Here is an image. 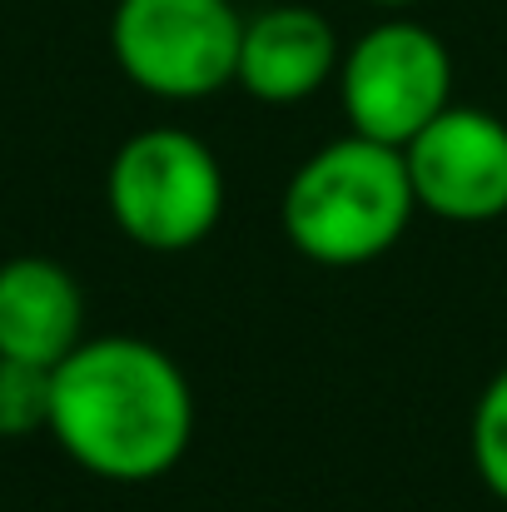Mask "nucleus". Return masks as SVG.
<instances>
[{"label": "nucleus", "mask_w": 507, "mask_h": 512, "mask_svg": "<svg viewBox=\"0 0 507 512\" xmlns=\"http://www.w3.org/2000/svg\"><path fill=\"white\" fill-rule=\"evenodd\" d=\"M75 468L140 488L179 468L194 443V388L160 343L135 334L80 339L50 368V428Z\"/></svg>", "instance_id": "f257e3e1"}, {"label": "nucleus", "mask_w": 507, "mask_h": 512, "mask_svg": "<svg viewBox=\"0 0 507 512\" xmlns=\"http://www.w3.org/2000/svg\"><path fill=\"white\" fill-rule=\"evenodd\" d=\"M418 199L403 170V150L363 135L319 145L284 184V234L319 269H363L383 259L413 224Z\"/></svg>", "instance_id": "f03ea898"}, {"label": "nucleus", "mask_w": 507, "mask_h": 512, "mask_svg": "<svg viewBox=\"0 0 507 512\" xmlns=\"http://www.w3.org/2000/svg\"><path fill=\"white\" fill-rule=\"evenodd\" d=\"M224 194L219 155L179 125L135 130L105 170L115 229L150 254H184L204 244L224 219Z\"/></svg>", "instance_id": "7ed1b4c3"}, {"label": "nucleus", "mask_w": 507, "mask_h": 512, "mask_svg": "<svg viewBox=\"0 0 507 512\" xmlns=\"http://www.w3.org/2000/svg\"><path fill=\"white\" fill-rule=\"evenodd\" d=\"M334 85L353 135L403 150L453 105V55L428 25L388 15L343 50Z\"/></svg>", "instance_id": "20e7f679"}, {"label": "nucleus", "mask_w": 507, "mask_h": 512, "mask_svg": "<svg viewBox=\"0 0 507 512\" xmlns=\"http://www.w3.org/2000/svg\"><path fill=\"white\" fill-rule=\"evenodd\" d=\"M239 35L234 0H120L110 15L115 65L155 100H209L234 85Z\"/></svg>", "instance_id": "39448f33"}, {"label": "nucleus", "mask_w": 507, "mask_h": 512, "mask_svg": "<svg viewBox=\"0 0 507 512\" xmlns=\"http://www.w3.org/2000/svg\"><path fill=\"white\" fill-rule=\"evenodd\" d=\"M418 209L448 224H493L507 214V125L483 105H448L403 145Z\"/></svg>", "instance_id": "423d86ee"}, {"label": "nucleus", "mask_w": 507, "mask_h": 512, "mask_svg": "<svg viewBox=\"0 0 507 512\" xmlns=\"http://www.w3.org/2000/svg\"><path fill=\"white\" fill-rule=\"evenodd\" d=\"M338 30L309 5H269L244 20L234 85L259 105H299L338 80Z\"/></svg>", "instance_id": "0eeeda50"}, {"label": "nucleus", "mask_w": 507, "mask_h": 512, "mask_svg": "<svg viewBox=\"0 0 507 512\" xmlns=\"http://www.w3.org/2000/svg\"><path fill=\"white\" fill-rule=\"evenodd\" d=\"M85 339V294L60 259L15 254L0 264V353L55 368Z\"/></svg>", "instance_id": "6e6552de"}, {"label": "nucleus", "mask_w": 507, "mask_h": 512, "mask_svg": "<svg viewBox=\"0 0 507 512\" xmlns=\"http://www.w3.org/2000/svg\"><path fill=\"white\" fill-rule=\"evenodd\" d=\"M468 453H473V468H478L483 488L507 503V368H498L488 378V388L473 403Z\"/></svg>", "instance_id": "1a4fd4ad"}, {"label": "nucleus", "mask_w": 507, "mask_h": 512, "mask_svg": "<svg viewBox=\"0 0 507 512\" xmlns=\"http://www.w3.org/2000/svg\"><path fill=\"white\" fill-rule=\"evenodd\" d=\"M50 428V368L0 353V438H30Z\"/></svg>", "instance_id": "9d476101"}, {"label": "nucleus", "mask_w": 507, "mask_h": 512, "mask_svg": "<svg viewBox=\"0 0 507 512\" xmlns=\"http://www.w3.org/2000/svg\"><path fill=\"white\" fill-rule=\"evenodd\" d=\"M368 5H378V10H403V5H418V0H368Z\"/></svg>", "instance_id": "9b49d317"}]
</instances>
